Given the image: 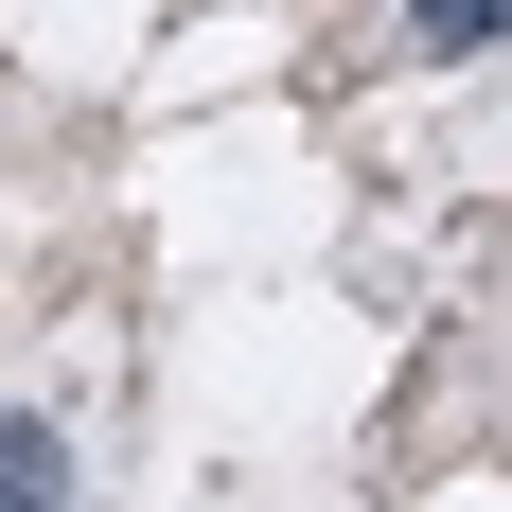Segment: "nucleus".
<instances>
[{
  "mask_svg": "<svg viewBox=\"0 0 512 512\" xmlns=\"http://www.w3.org/2000/svg\"><path fill=\"white\" fill-rule=\"evenodd\" d=\"M512 0H407V53H495Z\"/></svg>",
  "mask_w": 512,
  "mask_h": 512,
  "instance_id": "obj_2",
  "label": "nucleus"
},
{
  "mask_svg": "<svg viewBox=\"0 0 512 512\" xmlns=\"http://www.w3.org/2000/svg\"><path fill=\"white\" fill-rule=\"evenodd\" d=\"M0 512H71V442L0 407Z\"/></svg>",
  "mask_w": 512,
  "mask_h": 512,
  "instance_id": "obj_1",
  "label": "nucleus"
}]
</instances>
